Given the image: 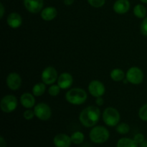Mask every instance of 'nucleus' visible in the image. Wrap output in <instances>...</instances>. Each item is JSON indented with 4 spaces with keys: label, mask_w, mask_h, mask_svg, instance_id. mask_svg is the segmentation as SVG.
<instances>
[{
    "label": "nucleus",
    "mask_w": 147,
    "mask_h": 147,
    "mask_svg": "<svg viewBox=\"0 0 147 147\" xmlns=\"http://www.w3.org/2000/svg\"><path fill=\"white\" fill-rule=\"evenodd\" d=\"M100 111L96 106H88L83 109L80 113L79 120L84 126L88 128L93 127L98 122Z\"/></svg>",
    "instance_id": "f257e3e1"
},
{
    "label": "nucleus",
    "mask_w": 147,
    "mask_h": 147,
    "mask_svg": "<svg viewBox=\"0 0 147 147\" xmlns=\"http://www.w3.org/2000/svg\"><path fill=\"white\" fill-rule=\"evenodd\" d=\"M87 93L86 90L79 88L70 89L66 93L65 98L68 103L73 105H81L86 102L87 99Z\"/></svg>",
    "instance_id": "f03ea898"
},
{
    "label": "nucleus",
    "mask_w": 147,
    "mask_h": 147,
    "mask_svg": "<svg viewBox=\"0 0 147 147\" xmlns=\"http://www.w3.org/2000/svg\"><path fill=\"white\" fill-rule=\"evenodd\" d=\"M90 139L95 144H103L109 140L110 134L106 127L102 126H94L89 134Z\"/></svg>",
    "instance_id": "7ed1b4c3"
},
{
    "label": "nucleus",
    "mask_w": 147,
    "mask_h": 147,
    "mask_svg": "<svg viewBox=\"0 0 147 147\" xmlns=\"http://www.w3.org/2000/svg\"><path fill=\"white\" fill-rule=\"evenodd\" d=\"M103 120L105 124L113 127L117 126L120 121V114L116 109L113 107L106 108L103 113Z\"/></svg>",
    "instance_id": "20e7f679"
},
{
    "label": "nucleus",
    "mask_w": 147,
    "mask_h": 147,
    "mask_svg": "<svg viewBox=\"0 0 147 147\" xmlns=\"http://www.w3.org/2000/svg\"><path fill=\"white\" fill-rule=\"evenodd\" d=\"M144 73L139 67H131L126 73V79L129 83L134 85H139L143 82Z\"/></svg>",
    "instance_id": "39448f33"
},
{
    "label": "nucleus",
    "mask_w": 147,
    "mask_h": 147,
    "mask_svg": "<svg viewBox=\"0 0 147 147\" xmlns=\"http://www.w3.org/2000/svg\"><path fill=\"white\" fill-rule=\"evenodd\" d=\"M17 99L13 95H7L3 97L0 103L1 111L4 113H11L17 107Z\"/></svg>",
    "instance_id": "423d86ee"
},
{
    "label": "nucleus",
    "mask_w": 147,
    "mask_h": 147,
    "mask_svg": "<svg viewBox=\"0 0 147 147\" xmlns=\"http://www.w3.org/2000/svg\"><path fill=\"white\" fill-rule=\"evenodd\" d=\"M35 116L41 121H47L50 119L52 115L50 106L45 103H40L34 108Z\"/></svg>",
    "instance_id": "0eeeda50"
},
{
    "label": "nucleus",
    "mask_w": 147,
    "mask_h": 147,
    "mask_svg": "<svg viewBox=\"0 0 147 147\" xmlns=\"http://www.w3.org/2000/svg\"><path fill=\"white\" fill-rule=\"evenodd\" d=\"M41 78L43 83L46 85L53 84L57 80V72L53 67L49 66L44 69L41 75Z\"/></svg>",
    "instance_id": "6e6552de"
},
{
    "label": "nucleus",
    "mask_w": 147,
    "mask_h": 147,
    "mask_svg": "<svg viewBox=\"0 0 147 147\" xmlns=\"http://www.w3.org/2000/svg\"><path fill=\"white\" fill-rule=\"evenodd\" d=\"M88 90L90 94L94 97H101L105 93V86L103 83L99 80H93L88 85Z\"/></svg>",
    "instance_id": "1a4fd4ad"
},
{
    "label": "nucleus",
    "mask_w": 147,
    "mask_h": 147,
    "mask_svg": "<svg viewBox=\"0 0 147 147\" xmlns=\"http://www.w3.org/2000/svg\"><path fill=\"white\" fill-rule=\"evenodd\" d=\"M24 5L29 12L37 14L42 9L44 1L43 0H24Z\"/></svg>",
    "instance_id": "9d476101"
},
{
    "label": "nucleus",
    "mask_w": 147,
    "mask_h": 147,
    "mask_svg": "<svg viewBox=\"0 0 147 147\" xmlns=\"http://www.w3.org/2000/svg\"><path fill=\"white\" fill-rule=\"evenodd\" d=\"M22 79L20 75L17 73H11L7 78V85L9 88L12 90L19 89L21 86Z\"/></svg>",
    "instance_id": "9b49d317"
},
{
    "label": "nucleus",
    "mask_w": 147,
    "mask_h": 147,
    "mask_svg": "<svg viewBox=\"0 0 147 147\" xmlns=\"http://www.w3.org/2000/svg\"><path fill=\"white\" fill-rule=\"evenodd\" d=\"M53 143L55 147H70L72 144L71 138L65 134H59L54 137Z\"/></svg>",
    "instance_id": "f8f14e48"
},
{
    "label": "nucleus",
    "mask_w": 147,
    "mask_h": 147,
    "mask_svg": "<svg viewBox=\"0 0 147 147\" xmlns=\"http://www.w3.org/2000/svg\"><path fill=\"white\" fill-rule=\"evenodd\" d=\"M73 83V76L68 73H63L57 78V85L61 89H67Z\"/></svg>",
    "instance_id": "ddd939ff"
},
{
    "label": "nucleus",
    "mask_w": 147,
    "mask_h": 147,
    "mask_svg": "<svg viewBox=\"0 0 147 147\" xmlns=\"http://www.w3.org/2000/svg\"><path fill=\"white\" fill-rule=\"evenodd\" d=\"M130 2L129 0H116L113 4V11L119 14L128 12L130 9Z\"/></svg>",
    "instance_id": "4468645a"
},
{
    "label": "nucleus",
    "mask_w": 147,
    "mask_h": 147,
    "mask_svg": "<svg viewBox=\"0 0 147 147\" xmlns=\"http://www.w3.org/2000/svg\"><path fill=\"white\" fill-rule=\"evenodd\" d=\"M7 24L11 28L17 29L19 28L22 24V18L20 14L16 12L11 13L7 17Z\"/></svg>",
    "instance_id": "2eb2a0df"
},
{
    "label": "nucleus",
    "mask_w": 147,
    "mask_h": 147,
    "mask_svg": "<svg viewBox=\"0 0 147 147\" xmlns=\"http://www.w3.org/2000/svg\"><path fill=\"white\" fill-rule=\"evenodd\" d=\"M57 14V11L54 7H47L41 11V17L45 21H51L54 20Z\"/></svg>",
    "instance_id": "dca6fc26"
},
{
    "label": "nucleus",
    "mask_w": 147,
    "mask_h": 147,
    "mask_svg": "<svg viewBox=\"0 0 147 147\" xmlns=\"http://www.w3.org/2000/svg\"><path fill=\"white\" fill-rule=\"evenodd\" d=\"M20 102L24 108L30 109L34 106L35 98L34 97V95H32L29 93H25L21 96Z\"/></svg>",
    "instance_id": "f3484780"
},
{
    "label": "nucleus",
    "mask_w": 147,
    "mask_h": 147,
    "mask_svg": "<svg viewBox=\"0 0 147 147\" xmlns=\"http://www.w3.org/2000/svg\"><path fill=\"white\" fill-rule=\"evenodd\" d=\"M116 147H138V144L130 138H121L118 141Z\"/></svg>",
    "instance_id": "a211bd4d"
},
{
    "label": "nucleus",
    "mask_w": 147,
    "mask_h": 147,
    "mask_svg": "<svg viewBox=\"0 0 147 147\" xmlns=\"http://www.w3.org/2000/svg\"><path fill=\"white\" fill-rule=\"evenodd\" d=\"M134 14L139 19H144L146 15V9L143 4H136L134 8Z\"/></svg>",
    "instance_id": "6ab92c4d"
},
{
    "label": "nucleus",
    "mask_w": 147,
    "mask_h": 147,
    "mask_svg": "<svg viewBox=\"0 0 147 147\" xmlns=\"http://www.w3.org/2000/svg\"><path fill=\"white\" fill-rule=\"evenodd\" d=\"M110 76L113 80L116 82L121 81L124 79L125 73L122 70L119 68L113 69L110 73Z\"/></svg>",
    "instance_id": "aec40b11"
},
{
    "label": "nucleus",
    "mask_w": 147,
    "mask_h": 147,
    "mask_svg": "<svg viewBox=\"0 0 147 147\" xmlns=\"http://www.w3.org/2000/svg\"><path fill=\"white\" fill-rule=\"evenodd\" d=\"M46 84H45L44 83H38L37 84L34 85L32 88V93L34 96H42V95L44 94V93L45 92L46 89Z\"/></svg>",
    "instance_id": "412c9836"
},
{
    "label": "nucleus",
    "mask_w": 147,
    "mask_h": 147,
    "mask_svg": "<svg viewBox=\"0 0 147 147\" xmlns=\"http://www.w3.org/2000/svg\"><path fill=\"white\" fill-rule=\"evenodd\" d=\"M70 138H71L72 143L76 145H79L83 142L85 139V136L82 132L76 131L70 136Z\"/></svg>",
    "instance_id": "4be33fe9"
},
{
    "label": "nucleus",
    "mask_w": 147,
    "mask_h": 147,
    "mask_svg": "<svg viewBox=\"0 0 147 147\" xmlns=\"http://www.w3.org/2000/svg\"><path fill=\"white\" fill-rule=\"evenodd\" d=\"M130 131V127L129 125L126 123H121L116 126V131L119 134L124 135L128 134Z\"/></svg>",
    "instance_id": "5701e85b"
},
{
    "label": "nucleus",
    "mask_w": 147,
    "mask_h": 147,
    "mask_svg": "<svg viewBox=\"0 0 147 147\" xmlns=\"http://www.w3.org/2000/svg\"><path fill=\"white\" fill-rule=\"evenodd\" d=\"M60 89L58 85H53L49 88L48 93L51 96H57L60 93Z\"/></svg>",
    "instance_id": "b1692460"
},
{
    "label": "nucleus",
    "mask_w": 147,
    "mask_h": 147,
    "mask_svg": "<svg viewBox=\"0 0 147 147\" xmlns=\"http://www.w3.org/2000/svg\"><path fill=\"white\" fill-rule=\"evenodd\" d=\"M139 116L142 121H147V103L144 105L139 111Z\"/></svg>",
    "instance_id": "393cba45"
},
{
    "label": "nucleus",
    "mask_w": 147,
    "mask_h": 147,
    "mask_svg": "<svg viewBox=\"0 0 147 147\" xmlns=\"http://www.w3.org/2000/svg\"><path fill=\"white\" fill-rule=\"evenodd\" d=\"M88 2L93 7L99 8L104 5L106 0H88Z\"/></svg>",
    "instance_id": "a878e982"
},
{
    "label": "nucleus",
    "mask_w": 147,
    "mask_h": 147,
    "mask_svg": "<svg viewBox=\"0 0 147 147\" xmlns=\"http://www.w3.org/2000/svg\"><path fill=\"white\" fill-rule=\"evenodd\" d=\"M140 30L142 34L147 37V17H145L142 21V24H141Z\"/></svg>",
    "instance_id": "bb28decb"
},
{
    "label": "nucleus",
    "mask_w": 147,
    "mask_h": 147,
    "mask_svg": "<svg viewBox=\"0 0 147 147\" xmlns=\"http://www.w3.org/2000/svg\"><path fill=\"white\" fill-rule=\"evenodd\" d=\"M34 116H35V114H34V111H32L30 109L25 111L24 112V114H23V116H24L26 120H31L34 118Z\"/></svg>",
    "instance_id": "cd10ccee"
},
{
    "label": "nucleus",
    "mask_w": 147,
    "mask_h": 147,
    "mask_svg": "<svg viewBox=\"0 0 147 147\" xmlns=\"http://www.w3.org/2000/svg\"><path fill=\"white\" fill-rule=\"evenodd\" d=\"M133 139L138 144H140L141 143H142V142L145 140L144 136L142 134H136Z\"/></svg>",
    "instance_id": "c85d7f7f"
},
{
    "label": "nucleus",
    "mask_w": 147,
    "mask_h": 147,
    "mask_svg": "<svg viewBox=\"0 0 147 147\" xmlns=\"http://www.w3.org/2000/svg\"><path fill=\"white\" fill-rule=\"evenodd\" d=\"M96 104H97V106H103V103H104V100H103V99L101 97H98V98H96Z\"/></svg>",
    "instance_id": "c756f323"
},
{
    "label": "nucleus",
    "mask_w": 147,
    "mask_h": 147,
    "mask_svg": "<svg viewBox=\"0 0 147 147\" xmlns=\"http://www.w3.org/2000/svg\"><path fill=\"white\" fill-rule=\"evenodd\" d=\"M0 147H7V143L3 136L0 137Z\"/></svg>",
    "instance_id": "7c9ffc66"
},
{
    "label": "nucleus",
    "mask_w": 147,
    "mask_h": 147,
    "mask_svg": "<svg viewBox=\"0 0 147 147\" xmlns=\"http://www.w3.org/2000/svg\"><path fill=\"white\" fill-rule=\"evenodd\" d=\"M4 14V7L2 3L0 4V18H2Z\"/></svg>",
    "instance_id": "2f4dec72"
},
{
    "label": "nucleus",
    "mask_w": 147,
    "mask_h": 147,
    "mask_svg": "<svg viewBox=\"0 0 147 147\" xmlns=\"http://www.w3.org/2000/svg\"><path fill=\"white\" fill-rule=\"evenodd\" d=\"M63 2L66 6H70L74 3V0H63Z\"/></svg>",
    "instance_id": "473e14b6"
},
{
    "label": "nucleus",
    "mask_w": 147,
    "mask_h": 147,
    "mask_svg": "<svg viewBox=\"0 0 147 147\" xmlns=\"http://www.w3.org/2000/svg\"><path fill=\"white\" fill-rule=\"evenodd\" d=\"M139 145H140V147H147V140L145 139V140L142 143H141Z\"/></svg>",
    "instance_id": "72a5a7b5"
},
{
    "label": "nucleus",
    "mask_w": 147,
    "mask_h": 147,
    "mask_svg": "<svg viewBox=\"0 0 147 147\" xmlns=\"http://www.w3.org/2000/svg\"><path fill=\"white\" fill-rule=\"evenodd\" d=\"M142 3H144V4H147V0H140Z\"/></svg>",
    "instance_id": "f704fd0d"
}]
</instances>
